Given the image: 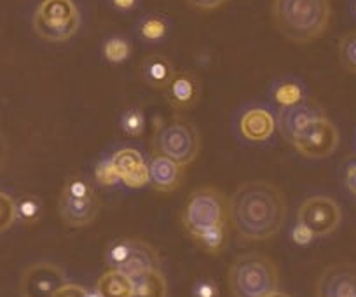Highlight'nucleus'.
<instances>
[{"instance_id":"nucleus-16","label":"nucleus","mask_w":356,"mask_h":297,"mask_svg":"<svg viewBox=\"0 0 356 297\" xmlns=\"http://www.w3.org/2000/svg\"><path fill=\"white\" fill-rule=\"evenodd\" d=\"M175 67L164 54H149L140 65V76L143 83L152 90H164L175 76Z\"/></svg>"},{"instance_id":"nucleus-2","label":"nucleus","mask_w":356,"mask_h":297,"mask_svg":"<svg viewBox=\"0 0 356 297\" xmlns=\"http://www.w3.org/2000/svg\"><path fill=\"white\" fill-rule=\"evenodd\" d=\"M273 22L286 40L307 44L330 25V0H273Z\"/></svg>"},{"instance_id":"nucleus-11","label":"nucleus","mask_w":356,"mask_h":297,"mask_svg":"<svg viewBox=\"0 0 356 297\" xmlns=\"http://www.w3.org/2000/svg\"><path fill=\"white\" fill-rule=\"evenodd\" d=\"M164 98L175 111H191L201 97V83L193 72H175L173 79L164 88Z\"/></svg>"},{"instance_id":"nucleus-24","label":"nucleus","mask_w":356,"mask_h":297,"mask_svg":"<svg viewBox=\"0 0 356 297\" xmlns=\"http://www.w3.org/2000/svg\"><path fill=\"white\" fill-rule=\"evenodd\" d=\"M138 35L145 42H159L168 35V22L159 15H149L140 22Z\"/></svg>"},{"instance_id":"nucleus-13","label":"nucleus","mask_w":356,"mask_h":297,"mask_svg":"<svg viewBox=\"0 0 356 297\" xmlns=\"http://www.w3.org/2000/svg\"><path fill=\"white\" fill-rule=\"evenodd\" d=\"M325 112L321 111L320 105L313 100H306L302 104L290 109H282L276 115V128L283 135L286 142H292L300 129L306 128L311 121L318 118H323Z\"/></svg>"},{"instance_id":"nucleus-28","label":"nucleus","mask_w":356,"mask_h":297,"mask_svg":"<svg viewBox=\"0 0 356 297\" xmlns=\"http://www.w3.org/2000/svg\"><path fill=\"white\" fill-rule=\"evenodd\" d=\"M121 128L128 136H140L145 131V114L140 107H131L122 114Z\"/></svg>"},{"instance_id":"nucleus-8","label":"nucleus","mask_w":356,"mask_h":297,"mask_svg":"<svg viewBox=\"0 0 356 297\" xmlns=\"http://www.w3.org/2000/svg\"><path fill=\"white\" fill-rule=\"evenodd\" d=\"M299 154L309 159H323L334 154L339 147V131L334 122L323 115L300 129L290 142Z\"/></svg>"},{"instance_id":"nucleus-10","label":"nucleus","mask_w":356,"mask_h":297,"mask_svg":"<svg viewBox=\"0 0 356 297\" xmlns=\"http://www.w3.org/2000/svg\"><path fill=\"white\" fill-rule=\"evenodd\" d=\"M67 283L63 269L53 262H35L23 271L19 280L22 297H53Z\"/></svg>"},{"instance_id":"nucleus-5","label":"nucleus","mask_w":356,"mask_h":297,"mask_svg":"<svg viewBox=\"0 0 356 297\" xmlns=\"http://www.w3.org/2000/svg\"><path fill=\"white\" fill-rule=\"evenodd\" d=\"M201 149V138L196 126L182 118H175L156 125L152 152L173 159L184 168L196 161Z\"/></svg>"},{"instance_id":"nucleus-3","label":"nucleus","mask_w":356,"mask_h":297,"mask_svg":"<svg viewBox=\"0 0 356 297\" xmlns=\"http://www.w3.org/2000/svg\"><path fill=\"white\" fill-rule=\"evenodd\" d=\"M278 285V266L264 254L239 255L229 269V289L234 297H266L276 292Z\"/></svg>"},{"instance_id":"nucleus-12","label":"nucleus","mask_w":356,"mask_h":297,"mask_svg":"<svg viewBox=\"0 0 356 297\" xmlns=\"http://www.w3.org/2000/svg\"><path fill=\"white\" fill-rule=\"evenodd\" d=\"M356 292V266L332 264L318 280V297H351Z\"/></svg>"},{"instance_id":"nucleus-36","label":"nucleus","mask_w":356,"mask_h":297,"mask_svg":"<svg viewBox=\"0 0 356 297\" xmlns=\"http://www.w3.org/2000/svg\"><path fill=\"white\" fill-rule=\"evenodd\" d=\"M136 2H138V0H111L112 8L118 9V11L121 13L131 11V9L136 6Z\"/></svg>"},{"instance_id":"nucleus-20","label":"nucleus","mask_w":356,"mask_h":297,"mask_svg":"<svg viewBox=\"0 0 356 297\" xmlns=\"http://www.w3.org/2000/svg\"><path fill=\"white\" fill-rule=\"evenodd\" d=\"M271 100L275 102L276 107L282 111V109H290L296 107V105L306 102V91H304L302 84L297 83L292 79H283L273 86L271 91Z\"/></svg>"},{"instance_id":"nucleus-21","label":"nucleus","mask_w":356,"mask_h":297,"mask_svg":"<svg viewBox=\"0 0 356 297\" xmlns=\"http://www.w3.org/2000/svg\"><path fill=\"white\" fill-rule=\"evenodd\" d=\"M112 163L118 168L119 175H121V182L126 175L136 172L138 168H142L143 165H147V161L143 159L142 152L133 149V147H122V149H118L114 154L111 156Z\"/></svg>"},{"instance_id":"nucleus-26","label":"nucleus","mask_w":356,"mask_h":297,"mask_svg":"<svg viewBox=\"0 0 356 297\" xmlns=\"http://www.w3.org/2000/svg\"><path fill=\"white\" fill-rule=\"evenodd\" d=\"M131 54V44L124 37H111L104 44V56L111 63H122Z\"/></svg>"},{"instance_id":"nucleus-32","label":"nucleus","mask_w":356,"mask_h":297,"mask_svg":"<svg viewBox=\"0 0 356 297\" xmlns=\"http://www.w3.org/2000/svg\"><path fill=\"white\" fill-rule=\"evenodd\" d=\"M150 175H149V165H143L142 168H138L136 172L129 173L122 179V184L129 189H142V187L149 186Z\"/></svg>"},{"instance_id":"nucleus-35","label":"nucleus","mask_w":356,"mask_h":297,"mask_svg":"<svg viewBox=\"0 0 356 297\" xmlns=\"http://www.w3.org/2000/svg\"><path fill=\"white\" fill-rule=\"evenodd\" d=\"M186 2L197 11H213L222 8L227 0H186Z\"/></svg>"},{"instance_id":"nucleus-29","label":"nucleus","mask_w":356,"mask_h":297,"mask_svg":"<svg viewBox=\"0 0 356 297\" xmlns=\"http://www.w3.org/2000/svg\"><path fill=\"white\" fill-rule=\"evenodd\" d=\"M95 182L102 187H114L121 184V175H119L118 168H115L111 158L102 159L95 166Z\"/></svg>"},{"instance_id":"nucleus-42","label":"nucleus","mask_w":356,"mask_h":297,"mask_svg":"<svg viewBox=\"0 0 356 297\" xmlns=\"http://www.w3.org/2000/svg\"><path fill=\"white\" fill-rule=\"evenodd\" d=\"M355 11H356V4H355Z\"/></svg>"},{"instance_id":"nucleus-34","label":"nucleus","mask_w":356,"mask_h":297,"mask_svg":"<svg viewBox=\"0 0 356 297\" xmlns=\"http://www.w3.org/2000/svg\"><path fill=\"white\" fill-rule=\"evenodd\" d=\"M86 292H88V289H84V287L67 282L53 297H86Z\"/></svg>"},{"instance_id":"nucleus-39","label":"nucleus","mask_w":356,"mask_h":297,"mask_svg":"<svg viewBox=\"0 0 356 297\" xmlns=\"http://www.w3.org/2000/svg\"><path fill=\"white\" fill-rule=\"evenodd\" d=\"M266 297H290V296H289V294H285V292H280V290H276V292L269 294V296H266Z\"/></svg>"},{"instance_id":"nucleus-1","label":"nucleus","mask_w":356,"mask_h":297,"mask_svg":"<svg viewBox=\"0 0 356 297\" xmlns=\"http://www.w3.org/2000/svg\"><path fill=\"white\" fill-rule=\"evenodd\" d=\"M286 200L282 191L266 180L245 182L229 198V220L246 241H266L282 231Z\"/></svg>"},{"instance_id":"nucleus-31","label":"nucleus","mask_w":356,"mask_h":297,"mask_svg":"<svg viewBox=\"0 0 356 297\" xmlns=\"http://www.w3.org/2000/svg\"><path fill=\"white\" fill-rule=\"evenodd\" d=\"M193 297H220V289L211 278H201L193 285Z\"/></svg>"},{"instance_id":"nucleus-23","label":"nucleus","mask_w":356,"mask_h":297,"mask_svg":"<svg viewBox=\"0 0 356 297\" xmlns=\"http://www.w3.org/2000/svg\"><path fill=\"white\" fill-rule=\"evenodd\" d=\"M193 240L196 241L207 254L218 255L224 250L225 241H227V230H225V226L211 227V230H207L204 233L197 234Z\"/></svg>"},{"instance_id":"nucleus-19","label":"nucleus","mask_w":356,"mask_h":297,"mask_svg":"<svg viewBox=\"0 0 356 297\" xmlns=\"http://www.w3.org/2000/svg\"><path fill=\"white\" fill-rule=\"evenodd\" d=\"M97 292L102 297H133V280L115 269H108L98 278Z\"/></svg>"},{"instance_id":"nucleus-4","label":"nucleus","mask_w":356,"mask_h":297,"mask_svg":"<svg viewBox=\"0 0 356 297\" xmlns=\"http://www.w3.org/2000/svg\"><path fill=\"white\" fill-rule=\"evenodd\" d=\"M180 220L193 238L211 227L225 226L229 220V200L217 187H197L187 198Z\"/></svg>"},{"instance_id":"nucleus-18","label":"nucleus","mask_w":356,"mask_h":297,"mask_svg":"<svg viewBox=\"0 0 356 297\" xmlns=\"http://www.w3.org/2000/svg\"><path fill=\"white\" fill-rule=\"evenodd\" d=\"M133 297H166L168 282L159 268L133 276Z\"/></svg>"},{"instance_id":"nucleus-38","label":"nucleus","mask_w":356,"mask_h":297,"mask_svg":"<svg viewBox=\"0 0 356 297\" xmlns=\"http://www.w3.org/2000/svg\"><path fill=\"white\" fill-rule=\"evenodd\" d=\"M6 161H8V142H6V136L0 131V170L4 168Z\"/></svg>"},{"instance_id":"nucleus-6","label":"nucleus","mask_w":356,"mask_h":297,"mask_svg":"<svg viewBox=\"0 0 356 297\" xmlns=\"http://www.w3.org/2000/svg\"><path fill=\"white\" fill-rule=\"evenodd\" d=\"M81 26V13L74 0H40L33 15V30L47 42H67Z\"/></svg>"},{"instance_id":"nucleus-7","label":"nucleus","mask_w":356,"mask_h":297,"mask_svg":"<svg viewBox=\"0 0 356 297\" xmlns=\"http://www.w3.org/2000/svg\"><path fill=\"white\" fill-rule=\"evenodd\" d=\"M105 262L108 269H115L129 278L159 266V255L156 248L140 238H118L111 241L105 250Z\"/></svg>"},{"instance_id":"nucleus-22","label":"nucleus","mask_w":356,"mask_h":297,"mask_svg":"<svg viewBox=\"0 0 356 297\" xmlns=\"http://www.w3.org/2000/svg\"><path fill=\"white\" fill-rule=\"evenodd\" d=\"M61 198L72 201H91L97 200L93 184L82 177H70L61 189Z\"/></svg>"},{"instance_id":"nucleus-30","label":"nucleus","mask_w":356,"mask_h":297,"mask_svg":"<svg viewBox=\"0 0 356 297\" xmlns=\"http://www.w3.org/2000/svg\"><path fill=\"white\" fill-rule=\"evenodd\" d=\"M16 222V201L0 191V233L8 231Z\"/></svg>"},{"instance_id":"nucleus-33","label":"nucleus","mask_w":356,"mask_h":297,"mask_svg":"<svg viewBox=\"0 0 356 297\" xmlns=\"http://www.w3.org/2000/svg\"><path fill=\"white\" fill-rule=\"evenodd\" d=\"M290 238H292V241L297 245V247H309L316 236H314V233L309 230V227H306L302 222L297 220L296 226L292 227V234H290Z\"/></svg>"},{"instance_id":"nucleus-41","label":"nucleus","mask_w":356,"mask_h":297,"mask_svg":"<svg viewBox=\"0 0 356 297\" xmlns=\"http://www.w3.org/2000/svg\"><path fill=\"white\" fill-rule=\"evenodd\" d=\"M351 297H356V292H355V294H353V296H351Z\"/></svg>"},{"instance_id":"nucleus-25","label":"nucleus","mask_w":356,"mask_h":297,"mask_svg":"<svg viewBox=\"0 0 356 297\" xmlns=\"http://www.w3.org/2000/svg\"><path fill=\"white\" fill-rule=\"evenodd\" d=\"M42 215V203L35 196H23L16 201V220L23 224H35Z\"/></svg>"},{"instance_id":"nucleus-17","label":"nucleus","mask_w":356,"mask_h":297,"mask_svg":"<svg viewBox=\"0 0 356 297\" xmlns=\"http://www.w3.org/2000/svg\"><path fill=\"white\" fill-rule=\"evenodd\" d=\"M61 220L70 227H86L93 224L98 217V200L72 201L61 198L58 201Z\"/></svg>"},{"instance_id":"nucleus-37","label":"nucleus","mask_w":356,"mask_h":297,"mask_svg":"<svg viewBox=\"0 0 356 297\" xmlns=\"http://www.w3.org/2000/svg\"><path fill=\"white\" fill-rule=\"evenodd\" d=\"M346 186L356 196V165H351L346 172Z\"/></svg>"},{"instance_id":"nucleus-9","label":"nucleus","mask_w":356,"mask_h":297,"mask_svg":"<svg viewBox=\"0 0 356 297\" xmlns=\"http://www.w3.org/2000/svg\"><path fill=\"white\" fill-rule=\"evenodd\" d=\"M342 211L337 201L328 196H311L300 204L299 222L309 227L314 236H328L339 227Z\"/></svg>"},{"instance_id":"nucleus-14","label":"nucleus","mask_w":356,"mask_h":297,"mask_svg":"<svg viewBox=\"0 0 356 297\" xmlns=\"http://www.w3.org/2000/svg\"><path fill=\"white\" fill-rule=\"evenodd\" d=\"M149 175L150 187L157 193H173L182 186L184 180V166L178 165L173 159L166 158L163 154L152 152L149 159Z\"/></svg>"},{"instance_id":"nucleus-15","label":"nucleus","mask_w":356,"mask_h":297,"mask_svg":"<svg viewBox=\"0 0 356 297\" xmlns=\"http://www.w3.org/2000/svg\"><path fill=\"white\" fill-rule=\"evenodd\" d=\"M276 131V118L266 107H250L239 118V133L248 142H266Z\"/></svg>"},{"instance_id":"nucleus-40","label":"nucleus","mask_w":356,"mask_h":297,"mask_svg":"<svg viewBox=\"0 0 356 297\" xmlns=\"http://www.w3.org/2000/svg\"><path fill=\"white\" fill-rule=\"evenodd\" d=\"M86 297H102V296L97 292V289H95V290H88V292H86Z\"/></svg>"},{"instance_id":"nucleus-27","label":"nucleus","mask_w":356,"mask_h":297,"mask_svg":"<svg viewBox=\"0 0 356 297\" xmlns=\"http://www.w3.org/2000/svg\"><path fill=\"white\" fill-rule=\"evenodd\" d=\"M339 60L342 68L356 76V30L346 33L339 44Z\"/></svg>"}]
</instances>
